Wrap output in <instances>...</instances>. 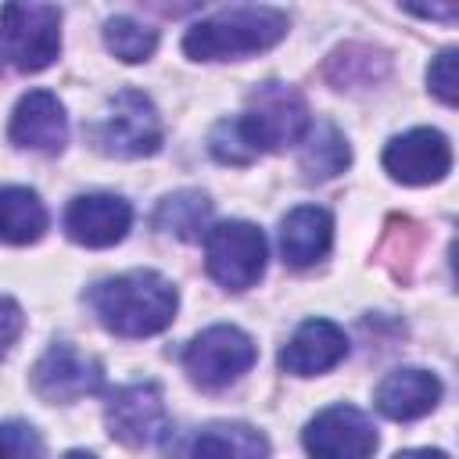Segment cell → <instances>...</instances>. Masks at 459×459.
Instances as JSON below:
<instances>
[{"label": "cell", "mask_w": 459, "mask_h": 459, "mask_svg": "<svg viewBox=\"0 0 459 459\" xmlns=\"http://www.w3.org/2000/svg\"><path fill=\"white\" fill-rule=\"evenodd\" d=\"M86 301L100 319V326L111 330L115 337H151L172 323L179 294L172 280H165L161 273L129 269L93 283Z\"/></svg>", "instance_id": "6da1fadb"}, {"label": "cell", "mask_w": 459, "mask_h": 459, "mask_svg": "<svg viewBox=\"0 0 459 459\" xmlns=\"http://www.w3.org/2000/svg\"><path fill=\"white\" fill-rule=\"evenodd\" d=\"M290 29V18L269 4L222 7L194 22L183 36V50L194 61H237L258 50L276 47Z\"/></svg>", "instance_id": "7a4b0ae2"}, {"label": "cell", "mask_w": 459, "mask_h": 459, "mask_svg": "<svg viewBox=\"0 0 459 459\" xmlns=\"http://www.w3.org/2000/svg\"><path fill=\"white\" fill-rule=\"evenodd\" d=\"M240 140L251 147V154H269V151H283L290 143H301L312 115L305 97L287 86V82H262L247 93V108L233 118Z\"/></svg>", "instance_id": "3957f363"}, {"label": "cell", "mask_w": 459, "mask_h": 459, "mask_svg": "<svg viewBox=\"0 0 459 459\" xmlns=\"http://www.w3.org/2000/svg\"><path fill=\"white\" fill-rule=\"evenodd\" d=\"M0 54L18 72H43L61 54V11L54 4H4Z\"/></svg>", "instance_id": "277c9868"}, {"label": "cell", "mask_w": 459, "mask_h": 459, "mask_svg": "<svg viewBox=\"0 0 459 459\" xmlns=\"http://www.w3.org/2000/svg\"><path fill=\"white\" fill-rule=\"evenodd\" d=\"M90 140L100 154L111 158H151L161 151V118L147 93L122 90L90 129Z\"/></svg>", "instance_id": "5b68a950"}, {"label": "cell", "mask_w": 459, "mask_h": 459, "mask_svg": "<svg viewBox=\"0 0 459 459\" xmlns=\"http://www.w3.org/2000/svg\"><path fill=\"white\" fill-rule=\"evenodd\" d=\"M265 237L255 222L244 219H226L204 230V265L215 283L226 290H247L262 280L265 273Z\"/></svg>", "instance_id": "8992f818"}, {"label": "cell", "mask_w": 459, "mask_h": 459, "mask_svg": "<svg viewBox=\"0 0 459 459\" xmlns=\"http://www.w3.org/2000/svg\"><path fill=\"white\" fill-rule=\"evenodd\" d=\"M255 341L240 326H208L183 348V369L201 391H222L255 366Z\"/></svg>", "instance_id": "52a82bcc"}, {"label": "cell", "mask_w": 459, "mask_h": 459, "mask_svg": "<svg viewBox=\"0 0 459 459\" xmlns=\"http://www.w3.org/2000/svg\"><path fill=\"white\" fill-rule=\"evenodd\" d=\"M104 420H108L111 437H118L129 448H151V445L165 441V434L172 427L169 412H165V398H161L158 384H151V380L118 387L104 405Z\"/></svg>", "instance_id": "ba28073f"}, {"label": "cell", "mask_w": 459, "mask_h": 459, "mask_svg": "<svg viewBox=\"0 0 459 459\" xmlns=\"http://www.w3.org/2000/svg\"><path fill=\"white\" fill-rule=\"evenodd\" d=\"M301 445L312 459H369L377 452V427L355 405H330L308 420Z\"/></svg>", "instance_id": "9c48e42d"}, {"label": "cell", "mask_w": 459, "mask_h": 459, "mask_svg": "<svg viewBox=\"0 0 459 459\" xmlns=\"http://www.w3.org/2000/svg\"><path fill=\"white\" fill-rule=\"evenodd\" d=\"M104 384V369L93 355L72 348L68 341L50 344L39 362L32 366V391L43 402H75L82 394L100 391Z\"/></svg>", "instance_id": "30bf717a"}, {"label": "cell", "mask_w": 459, "mask_h": 459, "mask_svg": "<svg viewBox=\"0 0 459 459\" xmlns=\"http://www.w3.org/2000/svg\"><path fill=\"white\" fill-rule=\"evenodd\" d=\"M384 169L391 179L405 183V186H427L448 176L452 169V147L445 140V133L420 126L409 129L402 136H394L384 147Z\"/></svg>", "instance_id": "8fae6325"}, {"label": "cell", "mask_w": 459, "mask_h": 459, "mask_svg": "<svg viewBox=\"0 0 459 459\" xmlns=\"http://www.w3.org/2000/svg\"><path fill=\"white\" fill-rule=\"evenodd\" d=\"M133 226V208L118 194H79L65 208V233L82 247H111Z\"/></svg>", "instance_id": "7c38bea8"}, {"label": "cell", "mask_w": 459, "mask_h": 459, "mask_svg": "<svg viewBox=\"0 0 459 459\" xmlns=\"http://www.w3.org/2000/svg\"><path fill=\"white\" fill-rule=\"evenodd\" d=\"M11 143L39 154H57L68 140L65 104L50 90H29L11 111Z\"/></svg>", "instance_id": "4fadbf2b"}, {"label": "cell", "mask_w": 459, "mask_h": 459, "mask_svg": "<svg viewBox=\"0 0 459 459\" xmlns=\"http://www.w3.org/2000/svg\"><path fill=\"white\" fill-rule=\"evenodd\" d=\"M348 355V337L330 319H305L280 351V366L294 377H316L333 369Z\"/></svg>", "instance_id": "5bb4252c"}, {"label": "cell", "mask_w": 459, "mask_h": 459, "mask_svg": "<svg viewBox=\"0 0 459 459\" xmlns=\"http://www.w3.org/2000/svg\"><path fill=\"white\" fill-rule=\"evenodd\" d=\"M441 402V380L430 369L405 366L380 380L377 387V409L387 420H420Z\"/></svg>", "instance_id": "9a60e30c"}, {"label": "cell", "mask_w": 459, "mask_h": 459, "mask_svg": "<svg viewBox=\"0 0 459 459\" xmlns=\"http://www.w3.org/2000/svg\"><path fill=\"white\" fill-rule=\"evenodd\" d=\"M330 244H333V219H330L326 208L301 204V208L283 215V222H280V255H283L287 265L308 269L330 251Z\"/></svg>", "instance_id": "2e32d148"}, {"label": "cell", "mask_w": 459, "mask_h": 459, "mask_svg": "<svg viewBox=\"0 0 459 459\" xmlns=\"http://www.w3.org/2000/svg\"><path fill=\"white\" fill-rule=\"evenodd\" d=\"M47 208L29 186H0V240L25 247L47 233Z\"/></svg>", "instance_id": "e0dca14e"}, {"label": "cell", "mask_w": 459, "mask_h": 459, "mask_svg": "<svg viewBox=\"0 0 459 459\" xmlns=\"http://www.w3.org/2000/svg\"><path fill=\"white\" fill-rule=\"evenodd\" d=\"M194 459H269V441L247 423H212L194 437Z\"/></svg>", "instance_id": "ac0fdd59"}, {"label": "cell", "mask_w": 459, "mask_h": 459, "mask_svg": "<svg viewBox=\"0 0 459 459\" xmlns=\"http://www.w3.org/2000/svg\"><path fill=\"white\" fill-rule=\"evenodd\" d=\"M301 172L305 179H333L337 172H344L351 165V147L344 140V133L330 122L308 126L305 140H301Z\"/></svg>", "instance_id": "d6986e66"}, {"label": "cell", "mask_w": 459, "mask_h": 459, "mask_svg": "<svg viewBox=\"0 0 459 459\" xmlns=\"http://www.w3.org/2000/svg\"><path fill=\"white\" fill-rule=\"evenodd\" d=\"M208 215H212V201L201 190H176L158 204L154 226L179 240H197L208 226Z\"/></svg>", "instance_id": "ffe728a7"}, {"label": "cell", "mask_w": 459, "mask_h": 459, "mask_svg": "<svg viewBox=\"0 0 459 459\" xmlns=\"http://www.w3.org/2000/svg\"><path fill=\"white\" fill-rule=\"evenodd\" d=\"M104 43H108V50H111L118 61L140 65V61H147V57L154 54L158 32H154L151 25L129 18V14H115V18L104 22Z\"/></svg>", "instance_id": "44dd1931"}, {"label": "cell", "mask_w": 459, "mask_h": 459, "mask_svg": "<svg viewBox=\"0 0 459 459\" xmlns=\"http://www.w3.org/2000/svg\"><path fill=\"white\" fill-rule=\"evenodd\" d=\"M0 459H43V437L25 420L0 423Z\"/></svg>", "instance_id": "7402d4cb"}, {"label": "cell", "mask_w": 459, "mask_h": 459, "mask_svg": "<svg viewBox=\"0 0 459 459\" xmlns=\"http://www.w3.org/2000/svg\"><path fill=\"white\" fill-rule=\"evenodd\" d=\"M455 50L448 47V50H441L434 61H430V68H427V86H430V93L441 100V104H455V86H459V79H455Z\"/></svg>", "instance_id": "603a6c76"}, {"label": "cell", "mask_w": 459, "mask_h": 459, "mask_svg": "<svg viewBox=\"0 0 459 459\" xmlns=\"http://www.w3.org/2000/svg\"><path fill=\"white\" fill-rule=\"evenodd\" d=\"M22 326H25L22 305H18L14 298L0 294V359L11 351V344H14V341H18V333H22Z\"/></svg>", "instance_id": "cb8c5ba5"}, {"label": "cell", "mask_w": 459, "mask_h": 459, "mask_svg": "<svg viewBox=\"0 0 459 459\" xmlns=\"http://www.w3.org/2000/svg\"><path fill=\"white\" fill-rule=\"evenodd\" d=\"M394 459H448L441 448H405V452H398Z\"/></svg>", "instance_id": "d4e9b609"}, {"label": "cell", "mask_w": 459, "mask_h": 459, "mask_svg": "<svg viewBox=\"0 0 459 459\" xmlns=\"http://www.w3.org/2000/svg\"><path fill=\"white\" fill-rule=\"evenodd\" d=\"M409 11L423 18H455V7H409Z\"/></svg>", "instance_id": "484cf974"}, {"label": "cell", "mask_w": 459, "mask_h": 459, "mask_svg": "<svg viewBox=\"0 0 459 459\" xmlns=\"http://www.w3.org/2000/svg\"><path fill=\"white\" fill-rule=\"evenodd\" d=\"M65 459H97V455H93V452H68Z\"/></svg>", "instance_id": "4316f807"}]
</instances>
